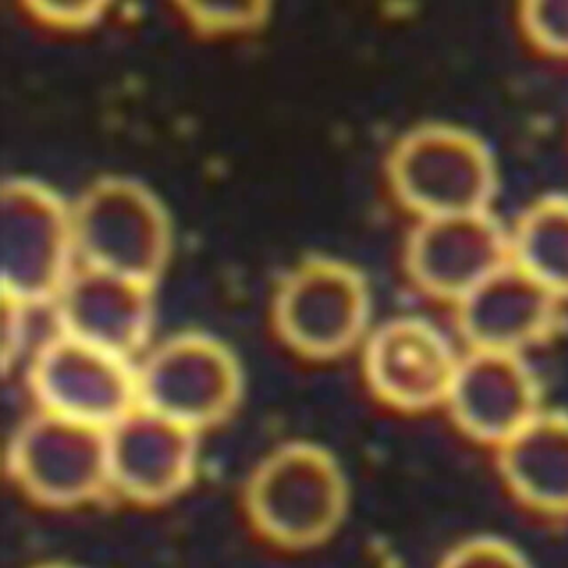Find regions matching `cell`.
Returning <instances> with one entry per match:
<instances>
[{"label": "cell", "instance_id": "1", "mask_svg": "<svg viewBox=\"0 0 568 568\" xmlns=\"http://www.w3.org/2000/svg\"><path fill=\"white\" fill-rule=\"evenodd\" d=\"M242 498L248 521L265 540L288 550H311L344 524L351 485L328 448L291 440L254 465Z\"/></svg>", "mask_w": 568, "mask_h": 568}, {"label": "cell", "instance_id": "2", "mask_svg": "<svg viewBox=\"0 0 568 568\" xmlns=\"http://www.w3.org/2000/svg\"><path fill=\"white\" fill-rule=\"evenodd\" d=\"M6 471L42 507L92 504L112 494L108 428L38 408L16 428Z\"/></svg>", "mask_w": 568, "mask_h": 568}, {"label": "cell", "instance_id": "3", "mask_svg": "<svg viewBox=\"0 0 568 568\" xmlns=\"http://www.w3.org/2000/svg\"><path fill=\"white\" fill-rule=\"evenodd\" d=\"M394 175L402 197L425 219L485 212L495 191L484 142L447 125L412 132L395 155Z\"/></svg>", "mask_w": 568, "mask_h": 568}, {"label": "cell", "instance_id": "4", "mask_svg": "<svg viewBox=\"0 0 568 568\" xmlns=\"http://www.w3.org/2000/svg\"><path fill=\"white\" fill-rule=\"evenodd\" d=\"M108 440L112 494L134 504H168L197 474L201 434L141 405L108 428Z\"/></svg>", "mask_w": 568, "mask_h": 568}, {"label": "cell", "instance_id": "5", "mask_svg": "<svg viewBox=\"0 0 568 568\" xmlns=\"http://www.w3.org/2000/svg\"><path fill=\"white\" fill-rule=\"evenodd\" d=\"M135 382L141 407L201 435L227 420L241 398V381L234 364L207 342L172 345Z\"/></svg>", "mask_w": 568, "mask_h": 568}, {"label": "cell", "instance_id": "6", "mask_svg": "<svg viewBox=\"0 0 568 568\" xmlns=\"http://www.w3.org/2000/svg\"><path fill=\"white\" fill-rule=\"evenodd\" d=\"M445 407L458 430L495 448L545 408L521 354L495 351H471L460 358Z\"/></svg>", "mask_w": 568, "mask_h": 568}, {"label": "cell", "instance_id": "7", "mask_svg": "<svg viewBox=\"0 0 568 568\" xmlns=\"http://www.w3.org/2000/svg\"><path fill=\"white\" fill-rule=\"evenodd\" d=\"M511 261V242L487 212L425 219L407 254L418 287L455 302Z\"/></svg>", "mask_w": 568, "mask_h": 568}, {"label": "cell", "instance_id": "8", "mask_svg": "<svg viewBox=\"0 0 568 568\" xmlns=\"http://www.w3.org/2000/svg\"><path fill=\"white\" fill-rule=\"evenodd\" d=\"M460 358L447 338L420 318L388 322L372 338V392L397 410L424 412L447 402Z\"/></svg>", "mask_w": 568, "mask_h": 568}, {"label": "cell", "instance_id": "9", "mask_svg": "<svg viewBox=\"0 0 568 568\" xmlns=\"http://www.w3.org/2000/svg\"><path fill=\"white\" fill-rule=\"evenodd\" d=\"M560 302L511 261L458 302V325L471 351L521 354L550 334Z\"/></svg>", "mask_w": 568, "mask_h": 568}, {"label": "cell", "instance_id": "10", "mask_svg": "<svg viewBox=\"0 0 568 568\" xmlns=\"http://www.w3.org/2000/svg\"><path fill=\"white\" fill-rule=\"evenodd\" d=\"M41 410L109 428L138 407V382L118 355L72 342L49 352L34 375Z\"/></svg>", "mask_w": 568, "mask_h": 568}, {"label": "cell", "instance_id": "11", "mask_svg": "<svg viewBox=\"0 0 568 568\" xmlns=\"http://www.w3.org/2000/svg\"><path fill=\"white\" fill-rule=\"evenodd\" d=\"M367 295L357 275L321 268L304 275L285 292L281 322L294 344L318 355L335 354L361 334Z\"/></svg>", "mask_w": 568, "mask_h": 568}, {"label": "cell", "instance_id": "12", "mask_svg": "<svg viewBox=\"0 0 568 568\" xmlns=\"http://www.w3.org/2000/svg\"><path fill=\"white\" fill-rule=\"evenodd\" d=\"M498 474L515 498L568 514V412L544 408L497 447Z\"/></svg>", "mask_w": 568, "mask_h": 568}, {"label": "cell", "instance_id": "13", "mask_svg": "<svg viewBox=\"0 0 568 568\" xmlns=\"http://www.w3.org/2000/svg\"><path fill=\"white\" fill-rule=\"evenodd\" d=\"M135 278L109 275L78 285L69 298L68 317L79 342L118 355L132 347L144 325V302Z\"/></svg>", "mask_w": 568, "mask_h": 568}, {"label": "cell", "instance_id": "14", "mask_svg": "<svg viewBox=\"0 0 568 568\" xmlns=\"http://www.w3.org/2000/svg\"><path fill=\"white\" fill-rule=\"evenodd\" d=\"M511 258L561 301L568 298V199H547L525 214Z\"/></svg>", "mask_w": 568, "mask_h": 568}, {"label": "cell", "instance_id": "15", "mask_svg": "<svg viewBox=\"0 0 568 568\" xmlns=\"http://www.w3.org/2000/svg\"><path fill=\"white\" fill-rule=\"evenodd\" d=\"M437 568H534V565L507 538L474 535L454 545Z\"/></svg>", "mask_w": 568, "mask_h": 568}, {"label": "cell", "instance_id": "16", "mask_svg": "<svg viewBox=\"0 0 568 568\" xmlns=\"http://www.w3.org/2000/svg\"><path fill=\"white\" fill-rule=\"evenodd\" d=\"M525 28L548 51L568 54V0L528 2Z\"/></svg>", "mask_w": 568, "mask_h": 568}, {"label": "cell", "instance_id": "17", "mask_svg": "<svg viewBox=\"0 0 568 568\" xmlns=\"http://www.w3.org/2000/svg\"><path fill=\"white\" fill-rule=\"evenodd\" d=\"M31 568H82L78 565L65 564V561H48V564H39Z\"/></svg>", "mask_w": 568, "mask_h": 568}]
</instances>
